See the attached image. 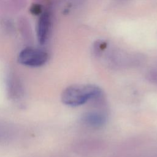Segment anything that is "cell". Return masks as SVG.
<instances>
[{"mask_svg":"<svg viewBox=\"0 0 157 157\" xmlns=\"http://www.w3.org/2000/svg\"><path fill=\"white\" fill-rule=\"evenodd\" d=\"M40 10L41 7L39 4H34L31 8V11L33 13L37 15L40 13Z\"/></svg>","mask_w":157,"mask_h":157,"instance_id":"5","label":"cell"},{"mask_svg":"<svg viewBox=\"0 0 157 157\" xmlns=\"http://www.w3.org/2000/svg\"><path fill=\"white\" fill-rule=\"evenodd\" d=\"M48 54L41 50L27 47L22 50L18 56V61L21 64L39 67L44 65L48 60Z\"/></svg>","mask_w":157,"mask_h":157,"instance_id":"2","label":"cell"},{"mask_svg":"<svg viewBox=\"0 0 157 157\" xmlns=\"http://www.w3.org/2000/svg\"><path fill=\"white\" fill-rule=\"evenodd\" d=\"M107 115L99 111H88L83 113L81 117L82 123L92 128H100L107 122Z\"/></svg>","mask_w":157,"mask_h":157,"instance_id":"3","label":"cell"},{"mask_svg":"<svg viewBox=\"0 0 157 157\" xmlns=\"http://www.w3.org/2000/svg\"><path fill=\"white\" fill-rule=\"evenodd\" d=\"M102 95L101 89L94 85H71L65 88L61 94V101L70 107H78Z\"/></svg>","mask_w":157,"mask_h":157,"instance_id":"1","label":"cell"},{"mask_svg":"<svg viewBox=\"0 0 157 157\" xmlns=\"http://www.w3.org/2000/svg\"><path fill=\"white\" fill-rule=\"evenodd\" d=\"M50 17L47 12H43L37 22V36L39 42L44 44L47 40L50 29Z\"/></svg>","mask_w":157,"mask_h":157,"instance_id":"4","label":"cell"}]
</instances>
